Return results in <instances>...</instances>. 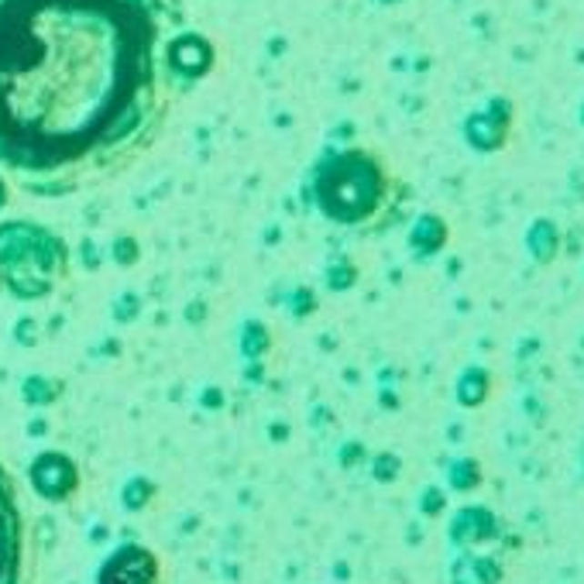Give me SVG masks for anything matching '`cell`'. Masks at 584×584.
Instances as JSON below:
<instances>
[{
	"mask_svg": "<svg viewBox=\"0 0 584 584\" xmlns=\"http://www.w3.org/2000/svg\"><path fill=\"white\" fill-rule=\"evenodd\" d=\"M179 0H0V162L59 196L121 172L172 107Z\"/></svg>",
	"mask_w": 584,
	"mask_h": 584,
	"instance_id": "cell-1",
	"label": "cell"
},
{
	"mask_svg": "<svg viewBox=\"0 0 584 584\" xmlns=\"http://www.w3.org/2000/svg\"><path fill=\"white\" fill-rule=\"evenodd\" d=\"M320 214L340 227H357L385 206L388 196V172L382 158L361 148L334 152L317 169L313 183Z\"/></svg>",
	"mask_w": 584,
	"mask_h": 584,
	"instance_id": "cell-2",
	"label": "cell"
},
{
	"mask_svg": "<svg viewBox=\"0 0 584 584\" xmlns=\"http://www.w3.org/2000/svg\"><path fill=\"white\" fill-rule=\"evenodd\" d=\"M0 276L17 296H45L55 282V272H65V247L42 227L15 220L0 227Z\"/></svg>",
	"mask_w": 584,
	"mask_h": 584,
	"instance_id": "cell-3",
	"label": "cell"
},
{
	"mask_svg": "<svg viewBox=\"0 0 584 584\" xmlns=\"http://www.w3.org/2000/svg\"><path fill=\"white\" fill-rule=\"evenodd\" d=\"M512 124H516V104L506 93L488 96L481 107H475L461 124V135L468 148L478 155H495L502 152L512 138Z\"/></svg>",
	"mask_w": 584,
	"mask_h": 584,
	"instance_id": "cell-4",
	"label": "cell"
},
{
	"mask_svg": "<svg viewBox=\"0 0 584 584\" xmlns=\"http://www.w3.org/2000/svg\"><path fill=\"white\" fill-rule=\"evenodd\" d=\"M21 557H25V526L11 478L0 471V584H17Z\"/></svg>",
	"mask_w": 584,
	"mask_h": 584,
	"instance_id": "cell-5",
	"label": "cell"
},
{
	"mask_svg": "<svg viewBox=\"0 0 584 584\" xmlns=\"http://www.w3.org/2000/svg\"><path fill=\"white\" fill-rule=\"evenodd\" d=\"M523 247L529 255V262L547 268L560 258V247H564V231L557 227L554 216H537L523 234Z\"/></svg>",
	"mask_w": 584,
	"mask_h": 584,
	"instance_id": "cell-6",
	"label": "cell"
},
{
	"mask_svg": "<svg viewBox=\"0 0 584 584\" xmlns=\"http://www.w3.org/2000/svg\"><path fill=\"white\" fill-rule=\"evenodd\" d=\"M450 241V227L440 214H419L409 227V247L416 251V258H433L440 255Z\"/></svg>",
	"mask_w": 584,
	"mask_h": 584,
	"instance_id": "cell-7",
	"label": "cell"
},
{
	"mask_svg": "<svg viewBox=\"0 0 584 584\" xmlns=\"http://www.w3.org/2000/svg\"><path fill=\"white\" fill-rule=\"evenodd\" d=\"M488 385H492V375L485 368H478V365H471V368L461 375V399L464 402H481L485 396H488Z\"/></svg>",
	"mask_w": 584,
	"mask_h": 584,
	"instance_id": "cell-8",
	"label": "cell"
},
{
	"mask_svg": "<svg viewBox=\"0 0 584 584\" xmlns=\"http://www.w3.org/2000/svg\"><path fill=\"white\" fill-rule=\"evenodd\" d=\"M7 203V186H4V179H0V206Z\"/></svg>",
	"mask_w": 584,
	"mask_h": 584,
	"instance_id": "cell-9",
	"label": "cell"
},
{
	"mask_svg": "<svg viewBox=\"0 0 584 584\" xmlns=\"http://www.w3.org/2000/svg\"><path fill=\"white\" fill-rule=\"evenodd\" d=\"M578 121H581V127H584V104H581V117H578Z\"/></svg>",
	"mask_w": 584,
	"mask_h": 584,
	"instance_id": "cell-10",
	"label": "cell"
},
{
	"mask_svg": "<svg viewBox=\"0 0 584 584\" xmlns=\"http://www.w3.org/2000/svg\"><path fill=\"white\" fill-rule=\"evenodd\" d=\"M382 4H399V0H382Z\"/></svg>",
	"mask_w": 584,
	"mask_h": 584,
	"instance_id": "cell-11",
	"label": "cell"
}]
</instances>
